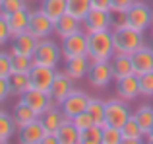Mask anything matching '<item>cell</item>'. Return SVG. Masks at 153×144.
<instances>
[{
	"instance_id": "cell-1",
	"label": "cell",
	"mask_w": 153,
	"mask_h": 144,
	"mask_svg": "<svg viewBox=\"0 0 153 144\" xmlns=\"http://www.w3.org/2000/svg\"><path fill=\"white\" fill-rule=\"evenodd\" d=\"M87 35H89V51H87V57L91 61H111L116 55L114 35H112L111 29L95 31V33H87Z\"/></svg>"
},
{
	"instance_id": "cell-2",
	"label": "cell",
	"mask_w": 153,
	"mask_h": 144,
	"mask_svg": "<svg viewBox=\"0 0 153 144\" xmlns=\"http://www.w3.org/2000/svg\"><path fill=\"white\" fill-rule=\"evenodd\" d=\"M112 35H114L116 53H122V55H134L138 49H142V47L146 45L143 31H138L130 26L114 27V29H112Z\"/></svg>"
},
{
	"instance_id": "cell-3",
	"label": "cell",
	"mask_w": 153,
	"mask_h": 144,
	"mask_svg": "<svg viewBox=\"0 0 153 144\" xmlns=\"http://www.w3.org/2000/svg\"><path fill=\"white\" fill-rule=\"evenodd\" d=\"M132 115L134 113H130L124 99H108V101H105V125H112V127L122 129L132 119Z\"/></svg>"
},
{
	"instance_id": "cell-4",
	"label": "cell",
	"mask_w": 153,
	"mask_h": 144,
	"mask_svg": "<svg viewBox=\"0 0 153 144\" xmlns=\"http://www.w3.org/2000/svg\"><path fill=\"white\" fill-rule=\"evenodd\" d=\"M126 18H128V26L138 31H146L147 27L153 26V10L149 8V4L140 2V0H136L132 4V8L126 12Z\"/></svg>"
},
{
	"instance_id": "cell-5",
	"label": "cell",
	"mask_w": 153,
	"mask_h": 144,
	"mask_svg": "<svg viewBox=\"0 0 153 144\" xmlns=\"http://www.w3.org/2000/svg\"><path fill=\"white\" fill-rule=\"evenodd\" d=\"M89 51V35L85 29H79L78 33L62 39V55L64 58H74V57H83Z\"/></svg>"
},
{
	"instance_id": "cell-6",
	"label": "cell",
	"mask_w": 153,
	"mask_h": 144,
	"mask_svg": "<svg viewBox=\"0 0 153 144\" xmlns=\"http://www.w3.org/2000/svg\"><path fill=\"white\" fill-rule=\"evenodd\" d=\"M60 57H62L60 47L47 37V39H41V41H39V47H37V51H35L33 58H35L37 64H45V66L56 68V64L60 62Z\"/></svg>"
},
{
	"instance_id": "cell-7",
	"label": "cell",
	"mask_w": 153,
	"mask_h": 144,
	"mask_svg": "<svg viewBox=\"0 0 153 144\" xmlns=\"http://www.w3.org/2000/svg\"><path fill=\"white\" fill-rule=\"evenodd\" d=\"M87 80L93 88H107L111 80H114L111 61H91V68L87 72Z\"/></svg>"
},
{
	"instance_id": "cell-8",
	"label": "cell",
	"mask_w": 153,
	"mask_h": 144,
	"mask_svg": "<svg viewBox=\"0 0 153 144\" xmlns=\"http://www.w3.org/2000/svg\"><path fill=\"white\" fill-rule=\"evenodd\" d=\"M19 101H23V103H27L29 107H33V111L39 115V117H41L47 109L52 107V98H51L49 92L37 90V88H33V86H31L27 92H23L22 98H19Z\"/></svg>"
},
{
	"instance_id": "cell-9",
	"label": "cell",
	"mask_w": 153,
	"mask_h": 144,
	"mask_svg": "<svg viewBox=\"0 0 153 144\" xmlns=\"http://www.w3.org/2000/svg\"><path fill=\"white\" fill-rule=\"evenodd\" d=\"M74 90H76L74 88V78H70L66 72H56V78H54V82H52L49 94H51L52 101H54L56 105H62V103L66 101V98L72 95Z\"/></svg>"
},
{
	"instance_id": "cell-10",
	"label": "cell",
	"mask_w": 153,
	"mask_h": 144,
	"mask_svg": "<svg viewBox=\"0 0 153 144\" xmlns=\"http://www.w3.org/2000/svg\"><path fill=\"white\" fill-rule=\"evenodd\" d=\"M89 101H91V98L85 94V92L74 90L70 98H66V101L60 105V109H62V113H64V117H66V119H74V117H78L79 113L87 111Z\"/></svg>"
},
{
	"instance_id": "cell-11",
	"label": "cell",
	"mask_w": 153,
	"mask_h": 144,
	"mask_svg": "<svg viewBox=\"0 0 153 144\" xmlns=\"http://www.w3.org/2000/svg\"><path fill=\"white\" fill-rule=\"evenodd\" d=\"M112 27V14L108 10H93L87 14V18L83 20V29L87 33H95V31H105Z\"/></svg>"
},
{
	"instance_id": "cell-12",
	"label": "cell",
	"mask_w": 153,
	"mask_h": 144,
	"mask_svg": "<svg viewBox=\"0 0 153 144\" xmlns=\"http://www.w3.org/2000/svg\"><path fill=\"white\" fill-rule=\"evenodd\" d=\"M29 78H31V86L33 88L49 92L52 82H54V78H56V70L52 66H45V64H37L35 62V66L29 72Z\"/></svg>"
},
{
	"instance_id": "cell-13",
	"label": "cell",
	"mask_w": 153,
	"mask_h": 144,
	"mask_svg": "<svg viewBox=\"0 0 153 144\" xmlns=\"http://www.w3.org/2000/svg\"><path fill=\"white\" fill-rule=\"evenodd\" d=\"M29 31L39 39H47L51 33H54V22L43 10H35V12H31Z\"/></svg>"
},
{
	"instance_id": "cell-14",
	"label": "cell",
	"mask_w": 153,
	"mask_h": 144,
	"mask_svg": "<svg viewBox=\"0 0 153 144\" xmlns=\"http://www.w3.org/2000/svg\"><path fill=\"white\" fill-rule=\"evenodd\" d=\"M116 94H118V98L124 99V101L136 99L142 94V90H140V76L130 74V76H124V78L116 80Z\"/></svg>"
},
{
	"instance_id": "cell-15",
	"label": "cell",
	"mask_w": 153,
	"mask_h": 144,
	"mask_svg": "<svg viewBox=\"0 0 153 144\" xmlns=\"http://www.w3.org/2000/svg\"><path fill=\"white\" fill-rule=\"evenodd\" d=\"M47 136V129L41 123V119L29 123V125L22 127L18 134V140L22 144H43V138Z\"/></svg>"
},
{
	"instance_id": "cell-16",
	"label": "cell",
	"mask_w": 153,
	"mask_h": 144,
	"mask_svg": "<svg viewBox=\"0 0 153 144\" xmlns=\"http://www.w3.org/2000/svg\"><path fill=\"white\" fill-rule=\"evenodd\" d=\"M39 41H41V39L35 37L31 31H23V33H19V35L14 37V43H12L10 51L27 55V57H35V51H37V47H39Z\"/></svg>"
},
{
	"instance_id": "cell-17",
	"label": "cell",
	"mask_w": 153,
	"mask_h": 144,
	"mask_svg": "<svg viewBox=\"0 0 153 144\" xmlns=\"http://www.w3.org/2000/svg\"><path fill=\"white\" fill-rule=\"evenodd\" d=\"M89 68H91V58L87 57V55H83V57H74V58H66V64H64V72H66L70 78H74V80L85 78Z\"/></svg>"
},
{
	"instance_id": "cell-18",
	"label": "cell",
	"mask_w": 153,
	"mask_h": 144,
	"mask_svg": "<svg viewBox=\"0 0 153 144\" xmlns=\"http://www.w3.org/2000/svg\"><path fill=\"white\" fill-rule=\"evenodd\" d=\"M0 16L8 20V26H10L12 35H14V37H16V35H19V33H23V31H29L31 12L27 10V8L18 10V12H14V14H10V16H4V14H0Z\"/></svg>"
},
{
	"instance_id": "cell-19",
	"label": "cell",
	"mask_w": 153,
	"mask_h": 144,
	"mask_svg": "<svg viewBox=\"0 0 153 144\" xmlns=\"http://www.w3.org/2000/svg\"><path fill=\"white\" fill-rule=\"evenodd\" d=\"M79 26H82V22L66 12L60 20H56V22H54V33L58 35L60 39H66V37H70V35L78 33V31L82 29Z\"/></svg>"
},
{
	"instance_id": "cell-20",
	"label": "cell",
	"mask_w": 153,
	"mask_h": 144,
	"mask_svg": "<svg viewBox=\"0 0 153 144\" xmlns=\"http://www.w3.org/2000/svg\"><path fill=\"white\" fill-rule=\"evenodd\" d=\"M134 61V70L136 74H146V72H153V47L143 45L132 55Z\"/></svg>"
},
{
	"instance_id": "cell-21",
	"label": "cell",
	"mask_w": 153,
	"mask_h": 144,
	"mask_svg": "<svg viewBox=\"0 0 153 144\" xmlns=\"http://www.w3.org/2000/svg\"><path fill=\"white\" fill-rule=\"evenodd\" d=\"M111 66H112V72H114V80H120V78H124V76L136 74V70H134V61H132V55L116 53L114 57L111 58Z\"/></svg>"
},
{
	"instance_id": "cell-22",
	"label": "cell",
	"mask_w": 153,
	"mask_h": 144,
	"mask_svg": "<svg viewBox=\"0 0 153 144\" xmlns=\"http://www.w3.org/2000/svg\"><path fill=\"white\" fill-rule=\"evenodd\" d=\"M39 119H41V123L45 125L47 133H58V129L64 125V121H66L62 109H58V107H51V109H47Z\"/></svg>"
},
{
	"instance_id": "cell-23",
	"label": "cell",
	"mask_w": 153,
	"mask_h": 144,
	"mask_svg": "<svg viewBox=\"0 0 153 144\" xmlns=\"http://www.w3.org/2000/svg\"><path fill=\"white\" fill-rule=\"evenodd\" d=\"M58 140L60 144H79V136H82V130L74 125L72 119H66L64 125L58 129Z\"/></svg>"
},
{
	"instance_id": "cell-24",
	"label": "cell",
	"mask_w": 153,
	"mask_h": 144,
	"mask_svg": "<svg viewBox=\"0 0 153 144\" xmlns=\"http://www.w3.org/2000/svg\"><path fill=\"white\" fill-rule=\"evenodd\" d=\"M39 119V115L33 111V107H29L27 103H23V101H19L18 105H16V109H14V121H16V125L22 129V127H25V125H29V123H33V121H37Z\"/></svg>"
},
{
	"instance_id": "cell-25",
	"label": "cell",
	"mask_w": 153,
	"mask_h": 144,
	"mask_svg": "<svg viewBox=\"0 0 153 144\" xmlns=\"http://www.w3.org/2000/svg\"><path fill=\"white\" fill-rule=\"evenodd\" d=\"M122 136H124V142H128V144H138L146 138V133L142 130L140 123L134 119V115H132V119L122 127Z\"/></svg>"
},
{
	"instance_id": "cell-26",
	"label": "cell",
	"mask_w": 153,
	"mask_h": 144,
	"mask_svg": "<svg viewBox=\"0 0 153 144\" xmlns=\"http://www.w3.org/2000/svg\"><path fill=\"white\" fill-rule=\"evenodd\" d=\"M41 10L49 16L52 22H56V20H60L68 12V0H43Z\"/></svg>"
},
{
	"instance_id": "cell-27",
	"label": "cell",
	"mask_w": 153,
	"mask_h": 144,
	"mask_svg": "<svg viewBox=\"0 0 153 144\" xmlns=\"http://www.w3.org/2000/svg\"><path fill=\"white\" fill-rule=\"evenodd\" d=\"M93 10L91 0H68V14H72L74 18H78L83 23V20L87 18V14Z\"/></svg>"
},
{
	"instance_id": "cell-28",
	"label": "cell",
	"mask_w": 153,
	"mask_h": 144,
	"mask_svg": "<svg viewBox=\"0 0 153 144\" xmlns=\"http://www.w3.org/2000/svg\"><path fill=\"white\" fill-rule=\"evenodd\" d=\"M134 119L140 123L142 130L146 133V136H147V133H149L151 127H153V107L151 105L138 107V109H136V113H134Z\"/></svg>"
},
{
	"instance_id": "cell-29",
	"label": "cell",
	"mask_w": 153,
	"mask_h": 144,
	"mask_svg": "<svg viewBox=\"0 0 153 144\" xmlns=\"http://www.w3.org/2000/svg\"><path fill=\"white\" fill-rule=\"evenodd\" d=\"M10 84H12V94H19L27 92L31 88V78L29 72H14L10 76Z\"/></svg>"
},
{
	"instance_id": "cell-30",
	"label": "cell",
	"mask_w": 153,
	"mask_h": 144,
	"mask_svg": "<svg viewBox=\"0 0 153 144\" xmlns=\"http://www.w3.org/2000/svg\"><path fill=\"white\" fill-rule=\"evenodd\" d=\"M16 127L18 125H16L14 117H10L6 111H2V113H0V142L10 140L16 133Z\"/></svg>"
},
{
	"instance_id": "cell-31",
	"label": "cell",
	"mask_w": 153,
	"mask_h": 144,
	"mask_svg": "<svg viewBox=\"0 0 153 144\" xmlns=\"http://www.w3.org/2000/svg\"><path fill=\"white\" fill-rule=\"evenodd\" d=\"M10 55H12V66H14V72H31V68L35 66V58L33 57L16 53V51H10Z\"/></svg>"
},
{
	"instance_id": "cell-32",
	"label": "cell",
	"mask_w": 153,
	"mask_h": 144,
	"mask_svg": "<svg viewBox=\"0 0 153 144\" xmlns=\"http://www.w3.org/2000/svg\"><path fill=\"white\" fill-rule=\"evenodd\" d=\"M79 144H103V127L93 125V127H89V129L82 130Z\"/></svg>"
},
{
	"instance_id": "cell-33",
	"label": "cell",
	"mask_w": 153,
	"mask_h": 144,
	"mask_svg": "<svg viewBox=\"0 0 153 144\" xmlns=\"http://www.w3.org/2000/svg\"><path fill=\"white\" fill-rule=\"evenodd\" d=\"M87 111H89V115L93 117L95 125H101V127L105 125V101H101V99H97V98H91Z\"/></svg>"
},
{
	"instance_id": "cell-34",
	"label": "cell",
	"mask_w": 153,
	"mask_h": 144,
	"mask_svg": "<svg viewBox=\"0 0 153 144\" xmlns=\"http://www.w3.org/2000/svg\"><path fill=\"white\" fill-rule=\"evenodd\" d=\"M122 129L112 125H103V144H122Z\"/></svg>"
},
{
	"instance_id": "cell-35",
	"label": "cell",
	"mask_w": 153,
	"mask_h": 144,
	"mask_svg": "<svg viewBox=\"0 0 153 144\" xmlns=\"http://www.w3.org/2000/svg\"><path fill=\"white\" fill-rule=\"evenodd\" d=\"M23 8H27L25 0H0V14L4 16H10L18 10H23Z\"/></svg>"
},
{
	"instance_id": "cell-36",
	"label": "cell",
	"mask_w": 153,
	"mask_h": 144,
	"mask_svg": "<svg viewBox=\"0 0 153 144\" xmlns=\"http://www.w3.org/2000/svg\"><path fill=\"white\" fill-rule=\"evenodd\" d=\"M12 74H14L12 55L10 53H0V78H10Z\"/></svg>"
},
{
	"instance_id": "cell-37",
	"label": "cell",
	"mask_w": 153,
	"mask_h": 144,
	"mask_svg": "<svg viewBox=\"0 0 153 144\" xmlns=\"http://www.w3.org/2000/svg\"><path fill=\"white\" fill-rule=\"evenodd\" d=\"M140 76V90L142 95L151 98L153 95V72H146V74H138Z\"/></svg>"
},
{
	"instance_id": "cell-38",
	"label": "cell",
	"mask_w": 153,
	"mask_h": 144,
	"mask_svg": "<svg viewBox=\"0 0 153 144\" xmlns=\"http://www.w3.org/2000/svg\"><path fill=\"white\" fill-rule=\"evenodd\" d=\"M72 121H74V125L78 127L79 130H85V129H89V127L95 125V121H93V117L89 115V111H83V113H79L78 117H74Z\"/></svg>"
},
{
	"instance_id": "cell-39",
	"label": "cell",
	"mask_w": 153,
	"mask_h": 144,
	"mask_svg": "<svg viewBox=\"0 0 153 144\" xmlns=\"http://www.w3.org/2000/svg\"><path fill=\"white\" fill-rule=\"evenodd\" d=\"M10 39H14V35H12V29H10V26H8V20L0 16V43L4 45V43H8Z\"/></svg>"
},
{
	"instance_id": "cell-40",
	"label": "cell",
	"mask_w": 153,
	"mask_h": 144,
	"mask_svg": "<svg viewBox=\"0 0 153 144\" xmlns=\"http://www.w3.org/2000/svg\"><path fill=\"white\" fill-rule=\"evenodd\" d=\"M111 14H112V29H114V27H124V26H128V18H126V12L111 10Z\"/></svg>"
},
{
	"instance_id": "cell-41",
	"label": "cell",
	"mask_w": 153,
	"mask_h": 144,
	"mask_svg": "<svg viewBox=\"0 0 153 144\" xmlns=\"http://www.w3.org/2000/svg\"><path fill=\"white\" fill-rule=\"evenodd\" d=\"M12 94V84H10V78H0V101L8 98Z\"/></svg>"
},
{
	"instance_id": "cell-42",
	"label": "cell",
	"mask_w": 153,
	"mask_h": 144,
	"mask_svg": "<svg viewBox=\"0 0 153 144\" xmlns=\"http://www.w3.org/2000/svg\"><path fill=\"white\" fill-rule=\"evenodd\" d=\"M136 0H112V8L111 10H118V12H128L132 8Z\"/></svg>"
},
{
	"instance_id": "cell-43",
	"label": "cell",
	"mask_w": 153,
	"mask_h": 144,
	"mask_svg": "<svg viewBox=\"0 0 153 144\" xmlns=\"http://www.w3.org/2000/svg\"><path fill=\"white\" fill-rule=\"evenodd\" d=\"M91 4L97 10H108L111 12V8H112V0H91Z\"/></svg>"
},
{
	"instance_id": "cell-44",
	"label": "cell",
	"mask_w": 153,
	"mask_h": 144,
	"mask_svg": "<svg viewBox=\"0 0 153 144\" xmlns=\"http://www.w3.org/2000/svg\"><path fill=\"white\" fill-rule=\"evenodd\" d=\"M146 138H147V140H149V142L153 144V127H151V130H149V133H147V136H146Z\"/></svg>"
}]
</instances>
